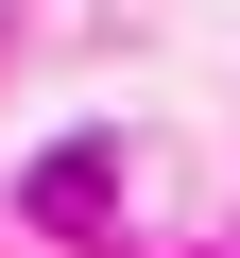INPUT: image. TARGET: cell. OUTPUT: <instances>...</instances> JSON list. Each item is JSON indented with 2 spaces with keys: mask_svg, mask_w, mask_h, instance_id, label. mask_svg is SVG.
<instances>
[{
  "mask_svg": "<svg viewBox=\"0 0 240 258\" xmlns=\"http://www.w3.org/2000/svg\"><path fill=\"white\" fill-rule=\"evenodd\" d=\"M35 207H52V224L86 241V224H103V155H52V172H35Z\"/></svg>",
  "mask_w": 240,
  "mask_h": 258,
  "instance_id": "6da1fadb",
  "label": "cell"
}]
</instances>
